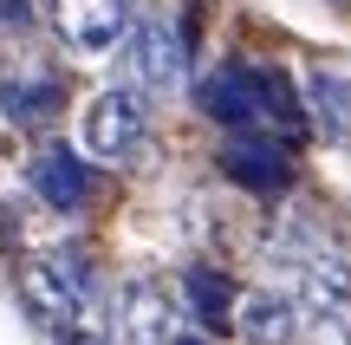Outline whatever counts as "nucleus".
Instances as JSON below:
<instances>
[{
    "label": "nucleus",
    "mask_w": 351,
    "mask_h": 345,
    "mask_svg": "<svg viewBox=\"0 0 351 345\" xmlns=\"http://www.w3.org/2000/svg\"><path fill=\"white\" fill-rule=\"evenodd\" d=\"M20 300L52 339L65 345H91L98 326V281H91L85 254H33L20 267Z\"/></svg>",
    "instance_id": "nucleus-1"
},
{
    "label": "nucleus",
    "mask_w": 351,
    "mask_h": 345,
    "mask_svg": "<svg viewBox=\"0 0 351 345\" xmlns=\"http://www.w3.org/2000/svg\"><path fill=\"white\" fill-rule=\"evenodd\" d=\"M143 137H150V111H143L137 91H98V98L85 104V117H78V143H85L98 163H130V156L143 150Z\"/></svg>",
    "instance_id": "nucleus-2"
},
{
    "label": "nucleus",
    "mask_w": 351,
    "mask_h": 345,
    "mask_svg": "<svg viewBox=\"0 0 351 345\" xmlns=\"http://www.w3.org/2000/svg\"><path fill=\"white\" fill-rule=\"evenodd\" d=\"M117 345H176L182 333V307H176V294L163 281H130L124 294H117Z\"/></svg>",
    "instance_id": "nucleus-3"
},
{
    "label": "nucleus",
    "mask_w": 351,
    "mask_h": 345,
    "mask_svg": "<svg viewBox=\"0 0 351 345\" xmlns=\"http://www.w3.org/2000/svg\"><path fill=\"white\" fill-rule=\"evenodd\" d=\"M52 33L72 52H117L130 33V0H52Z\"/></svg>",
    "instance_id": "nucleus-4"
},
{
    "label": "nucleus",
    "mask_w": 351,
    "mask_h": 345,
    "mask_svg": "<svg viewBox=\"0 0 351 345\" xmlns=\"http://www.w3.org/2000/svg\"><path fill=\"white\" fill-rule=\"evenodd\" d=\"M195 104H202L208 124L234 130V137H241V130H254V124H261V65H241V59L215 65V72L202 78Z\"/></svg>",
    "instance_id": "nucleus-5"
},
{
    "label": "nucleus",
    "mask_w": 351,
    "mask_h": 345,
    "mask_svg": "<svg viewBox=\"0 0 351 345\" xmlns=\"http://www.w3.org/2000/svg\"><path fill=\"white\" fill-rule=\"evenodd\" d=\"M221 176L234 182V189H247V195H287L293 189V156L280 150V143L241 130V137L221 150Z\"/></svg>",
    "instance_id": "nucleus-6"
},
{
    "label": "nucleus",
    "mask_w": 351,
    "mask_h": 345,
    "mask_svg": "<svg viewBox=\"0 0 351 345\" xmlns=\"http://www.w3.org/2000/svg\"><path fill=\"white\" fill-rule=\"evenodd\" d=\"M293 307L306 320H345L351 313V261L332 254V248H313L300 261V300Z\"/></svg>",
    "instance_id": "nucleus-7"
},
{
    "label": "nucleus",
    "mask_w": 351,
    "mask_h": 345,
    "mask_svg": "<svg viewBox=\"0 0 351 345\" xmlns=\"http://www.w3.org/2000/svg\"><path fill=\"white\" fill-rule=\"evenodd\" d=\"M124 39H130V78H137V85H150V91L176 85V72H182V39H176L163 20H130Z\"/></svg>",
    "instance_id": "nucleus-8"
},
{
    "label": "nucleus",
    "mask_w": 351,
    "mask_h": 345,
    "mask_svg": "<svg viewBox=\"0 0 351 345\" xmlns=\"http://www.w3.org/2000/svg\"><path fill=\"white\" fill-rule=\"evenodd\" d=\"M33 195L46 209H59V215H72V209H85L91 195V169L78 150H39L33 156Z\"/></svg>",
    "instance_id": "nucleus-9"
},
{
    "label": "nucleus",
    "mask_w": 351,
    "mask_h": 345,
    "mask_svg": "<svg viewBox=\"0 0 351 345\" xmlns=\"http://www.w3.org/2000/svg\"><path fill=\"white\" fill-rule=\"evenodd\" d=\"M234 326H241L247 345H293L300 307H293L287 294H247V300H234Z\"/></svg>",
    "instance_id": "nucleus-10"
},
{
    "label": "nucleus",
    "mask_w": 351,
    "mask_h": 345,
    "mask_svg": "<svg viewBox=\"0 0 351 345\" xmlns=\"http://www.w3.org/2000/svg\"><path fill=\"white\" fill-rule=\"evenodd\" d=\"M189 307H195V320L202 326H215V333H221V326H234V287H228V274L221 267H202V261H195V267H189Z\"/></svg>",
    "instance_id": "nucleus-11"
},
{
    "label": "nucleus",
    "mask_w": 351,
    "mask_h": 345,
    "mask_svg": "<svg viewBox=\"0 0 351 345\" xmlns=\"http://www.w3.org/2000/svg\"><path fill=\"white\" fill-rule=\"evenodd\" d=\"M306 111H319V124L326 130H351V78H339V72H313L306 78Z\"/></svg>",
    "instance_id": "nucleus-12"
},
{
    "label": "nucleus",
    "mask_w": 351,
    "mask_h": 345,
    "mask_svg": "<svg viewBox=\"0 0 351 345\" xmlns=\"http://www.w3.org/2000/svg\"><path fill=\"white\" fill-rule=\"evenodd\" d=\"M52 98H59L52 78H7V85H0V104H7L13 124H39V117H52Z\"/></svg>",
    "instance_id": "nucleus-13"
},
{
    "label": "nucleus",
    "mask_w": 351,
    "mask_h": 345,
    "mask_svg": "<svg viewBox=\"0 0 351 345\" xmlns=\"http://www.w3.org/2000/svg\"><path fill=\"white\" fill-rule=\"evenodd\" d=\"M261 117H274L280 130H306V104H300V91H293V78L287 72H267L261 65Z\"/></svg>",
    "instance_id": "nucleus-14"
},
{
    "label": "nucleus",
    "mask_w": 351,
    "mask_h": 345,
    "mask_svg": "<svg viewBox=\"0 0 351 345\" xmlns=\"http://www.w3.org/2000/svg\"><path fill=\"white\" fill-rule=\"evenodd\" d=\"M306 345H351L345 320H306Z\"/></svg>",
    "instance_id": "nucleus-15"
},
{
    "label": "nucleus",
    "mask_w": 351,
    "mask_h": 345,
    "mask_svg": "<svg viewBox=\"0 0 351 345\" xmlns=\"http://www.w3.org/2000/svg\"><path fill=\"white\" fill-rule=\"evenodd\" d=\"M176 345H202V339H182V333H176Z\"/></svg>",
    "instance_id": "nucleus-16"
}]
</instances>
